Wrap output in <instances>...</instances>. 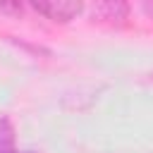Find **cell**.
Wrapping results in <instances>:
<instances>
[{
  "label": "cell",
  "mask_w": 153,
  "mask_h": 153,
  "mask_svg": "<svg viewBox=\"0 0 153 153\" xmlns=\"http://www.w3.org/2000/svg\"><path fill=\"white\" fill-rule=\"evenodd\" d=\"M141 10H143V14L153 22V2H143V5H141Z\"/></svg>",
  "instance_id": "obj_4"
},
{
  "label": "cell",
  "mask_w": 153,
  "mask_h": 153,
  "mask_svg": "<svg viewBox=\"0 0 153 153\" xmlns=\"http://www.w3.org/2000/svg\"><path fill=\"white\" fill-rule=\"evenodd\" d=\"M31 7L53 22H69L76 14H81V10H84L81 2H72V0H38Z\"/></svg>",
  "instance_id": "obj_1"
},
{
  "label": "cell",
  "mask_w": 153,
  "mask_h": 153,
  "mask_svg": "<svg viewBox=\"0 0 153 153\" xmlns=\"http://www.w3.org/2000/svg\"><path fill=\"white\" fill-rule=\"evenodd\" d=\"M0 153H31V151H17L14 124L10 117H0Z\"/></svg>",
  "instance_id": "obj_3"
},
{
  "label": "cell",
  "mask_w": 153,
  "mask_h": 153,
  "mask_svg": "<svg viewBox=\"0 0 153 153\" xmlns=\"http://www.w3.org/2000/svg\"><path fill=\"white\" fill-rule=\"evenodd\" d=\"M129 7L124 2H100L93 7V19H108V22H122L127 19Z\"/></svg>",
  "instance_id": "obj_2"
}]
</instances>
